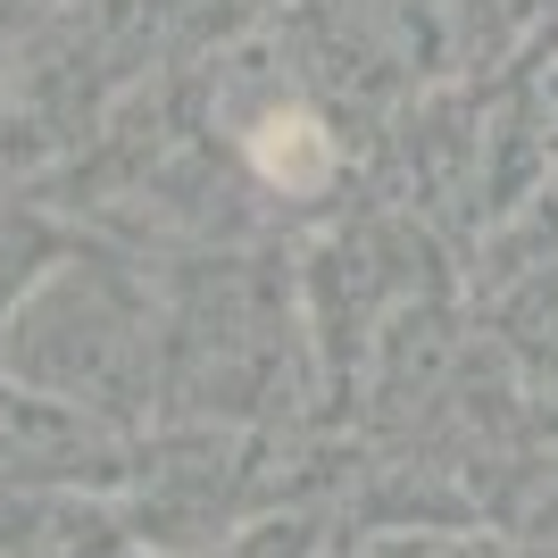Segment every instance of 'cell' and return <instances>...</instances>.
Returning a JSON list of instances; mask_svg holds the SVG:
<instances>
[{
	"label": "cell",
	"mask_w": 558,
	"mask_h": 558,
	"mask_svg": "<svg viewBox=\"0 0 558 558\" xmlns=\"http://www.w3.org/2000/svg\"><path fill=\"white\" fill-rule=\"evenodd\" d=\"M251 159H258V175H267V184L317 192V184L333 175V142H326V125H317L308 109H276V117L251 134Z\"/></svg>",
	"instance_id": "cell-1"
}]
</instances>
